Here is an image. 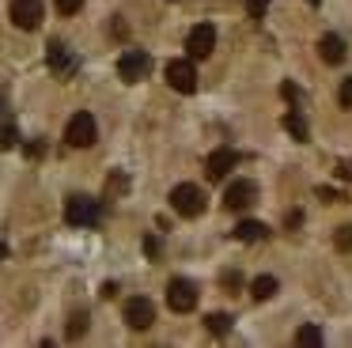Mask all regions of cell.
Returning a JSON list of instances; mask_svg holds the SVG:
<instances>
[{"mask_svg":"<svg viewBox=\"0 0 352 348\" xmlns=\"http://www.w3.org/2000/svg\"><path fill=\"white\" fill-rule=\"evenodd\" d=\"M99 216H102L99 201L87 197V193H76V197L65 201V224H69V227H95V224H99Z\"/></svg>","mask_w":352,"mask_h":348,"instance_id":"obj_1","label":"cell"},{"mask_svg":"<svg viewBox=\"0 0 352 348\" xmlns=\"http://www.w3.org/2000/svg\"><path fill=\"white\" fill-rule=\"evenodd\" d=\"M80 8H84V0H57V12L61 15H76Z\"/></svg>","mask_w":352,"mask_h":348,"instance_id":"obj_24","label":"cell"},{"mask_svg":"<svg viewBox=\"0 0 352 348\" xmlns=\"http://www.w3.org/2000/svg\"><path fill=\"white\" fill-rule=\"evenodd\" d=\"M254 201H258V186H254L250 178H235L223 189V204H228V208H250Z\"/></svg>","mask_w":352,"mask_h":348,"instance_id":"obj_10","label":"cell"},{"mask_svg":"<svg viewBox=\"0 0 352 348\" xmlns=\"http://www.w3.org/2000/svg\"><path fill=\"white\" fill-rule=\"evenodd\" d=\"M16 144H19V133H16V125H0V151L16 148Z\"/></svg>","mask_w":352,"mask_h":348,"instance_id":"obj_21","label":"cell"},{"mask_svg":"<svg viewBox=\"0 0 352 348\" xmlns=\"http://www.w3.org/2000/svg\"><path fill=\"white\" fill-rule=\"evenodd\" d=\"M296 345H303V348H318V345H322V329H318V325H303V329L296 333Z\"/></svg>","mask_w":352,"mask_h":348,"instance_id":"obj_17","label":"cell"},{"mask_svg":"<svg viewBox=\"0 0 352 348\" xmlns=\"http://www.w3.org/2000/svg\"><path fill=\"white\" fill-rule=\"evenodd\" d=\"M148 72H152V57H148L144 50H125L122 53V61H118V76H122L125 83H140Z\"/></svg>","mask_w":352,"mask_h":348,"instance_id":"obj_6","label":"cell"},{"mask_svg":"<svg viewBox=\"0 0 352 348\" xmlns=\"http://www.w3.org/2000/svg\"><path fill=\"white\" fill-rule=\"evenodd\" d=\"M205 325H208V333L223 337V333L231 329V318H228V314H208V318H205Z\"/></svg>","mask_w":352,"mask_h":348,"instance_id":"obj_18","label":"cell"},{"mask_svg":"<svg viewBox=\"0 0 352 348\" xmlns=\"http://www.w3.org/2000/svg\"><path fill=\"white\" fill-rule=\"evenodd\" d=\"M65 140L72 144V148H91L95 140H99V125H95V118L87 110L72 113L69 125H65Z\"/></svg>","mask_w":352,"mask_h":348,"instance_id":"obj_3","label":"cell"},{"mask_svg":"<svg viewBox=\"0 0 352 348\" xmlns=\"http://www.w3.org/2000/svg\"><path fill=\"white\" fill-rule=\"evenodd\" d=\"M167 307L175 310V314H190L193 307H197V284L186 276H175L167 284Z\"/></svg>","mask_w":352,"mask_h":348,"instance_id":"obj_4","label":"cell"},{"mask_svg":"<svg viewBox=\"0 0 352 348\" xmlns=\"http://www.w3.org/2000/svg\"><path fill=\"white\" fill-rule=\"evenodd\" d=\"M269 235V227L261 224V219H243V224L235 227V239L239 242H261Z\"/></svg>","mask_w":352,"mask_h":348,"instance_id":"obj_14","label":"cell"},{"mask_svg":"<svg viewBox=\"0 0 352 348\" xmlns=\"http://www.w3.org/2000/svg\"><path fill=\"white\" fill-rule=\"evenodd\" d=\"M284 129H288V133L296 136L299 144L311 140V129H307V121H303V113H299V110H288V113H284Z\"/></svg>","mask_w":352,"mask_h":348,"instance_id":"obj_15","label":"cell"},{"mask_svg":"<svg viewBox=\"0 0 352 348\" xmlns=\"http://www.w3.org/2000/svg\"><path fill=\"white\" fill-rule=\"evenodd\" d=\"M84 329H87V310H76L69 318V337H84Z\"/></svg>","mask_w":352,"mask_h":348,"instance_id":"obj_20","label":"cell"},{"mask_svg":"<svg viewBox=\"0 0 352 348\" xmlns=\"http://www.w3.org/2000/svg\"><path fill=\"white\" fill-rule=\"evenodd\" d=\"M318 53H322V61H326V65H341V61L349 57V45H344L341 34H322Z\"/></svg>","mask_w":352,"mask_h":348,"instance_id":"obj_13","label":"cell"},{"mask_svg":"<svg viewBox=\"0 0 352 348\" xmlns=\"http://www.w3.org/2000/svg\"><path fill=\"white\" fill-rule=\"evenodd\" d=\"M235 163H239V151H231V148H216L212 155L205 159V171H208V178H212V182H220V178H228V174L235 171Z\"/></svg>","mask_w":352,"mask_h":348,"instance_id":"obj_11","label":"cell"},{"mask_svg":"<svg viewBox=\"0 0 352 348\" xmlns=\"http://www.w3.org/2000/svg\"><path fill=\"white\" fill-rule=\"evenodd\" d=\"M337 102H341L344 110H352V76H349V80H341V91H337Z\"/></svg>","mask_w":352,"mask_h":348,"instance_id":"obj_22","label":"cell"},{"mask_svg":"<svg viewBox=\"0 0 352 348\" xmlns=\"http://www.w3.org/2000/svg\"><path fill=\"white\" fill-rule=\"evenodd\" d=\"M118 295V284H102V299H114Z\"/></svg>","mask_w":352,"mask_h":348,"instance_id":"obj_27","label":"cell"},{"mask_svg":"<svg viewBox=\"0 0 352 348\" xmlns=\"http://www.w3.org/2000/svg\"><path fill=\"white\" fill-rule=\"evenodd\" d=\"M170 208L178 212V216L193 219L205 212V193H201V186H193V182H182V186L170 189Z\"/></svg>","mask_w":352,"mask_h":348,"instance_id":"obj_2","label":"cell"},{"mask_svg":"<svg viewBox=\"0 0 352 348\" xmlns=\"http://www.w3.org/2000/svg\"><path fill=\"white\" fill-rule=\"evenodd\" d=\"M212 50H216V27L212 23H197V27L186 34V53H190V61L208 57Z\"/></svg>","mask_w":352,"mask_h":348,"instance_id":"obj_7","label":"cell"},{"mask_svg":"<svg viewBox=\"0 0 352 348\" xmlns=\"http://www.w3.org/2000/svg\"><path fill=\"white\" fill-rule=\"evenodd\" d=\"M250 295H254V299H273V295H276V276H258L250 284Z\"/></svg>","mask_w":352,"mask_h":348,"instance_id":"obj_16","label":"cell"},{"mask_svg":"<svg viewBox=\"0 0 352 348\" xmlns=\"http://www.w3.org/2000/svg\"><path fill=\"white\" fill-rule=\"evenodd\" d=\"M4 257H8V246H4V242H0V261H4Z\"/></svg>","mask_w":352,"mask_h":348,"instance_id":"obj_28","label":"cell"},{"mask_svg":"<svg viewBox=\"0 0 352 348\" xmlns=\"http://www.w3.org/2000/svg\"><path fill=\"white\" fill-rule=\"evenodd\" d=\"M167 83L178 95H193V91H197V68H193V61L190 57L167 61Z\"/></svg>","mask_w":352,"mask_h":348,"instance_id":"obj_5","label":"cell"},{"mask_svg":"<svg viewBox=\"0 0 352 348\" xmlns=\"http://www.w3.org/2000/svg\"><path fill=\"white\" fill-rule=\"evenodd\" d=\"M265 12H269V0H246V15L250 19H261Z\"/></svg>","mask_w":352,"mask_h":348,"instance_id":"obj_23","label":"cell"},{"mask_svg":"<svg viewBox=\"0 0 352 348\" xmlns=\"http://www.w3.org/2000/svg\"><path fill=\"white\" fill-rule=\"evenodd\" d=\"M0 106H4V98H0Z\"/></svg>","mask_w":352,"mask_h":348,"instance_id":"obj_30","label":"cell"},{"mask_svg":"<svg viewBox=\"0 0 352 348\" xmlns=\"http://www.w3.org/2000/svg\"><path fill=\"white\" fill-rule=\"evenodd\" d=\"M280 95L288 98V102H296V98H299V87H296V83H280Z\"/></svg>","mask_w":352,"mask_h":348,"instance_id":"obj_26","label":"cell"},{"mask_svg":"<svg viewBox=\"0 0 352 348\" xmlns=\"http://www.w3.org/2000/svg\"><path fill=\"white\" fill-rule=\"evenodd\" d=\"M46 61H50V68H54L57 76H69L72 68H76V57L65 50V42H50L46 45Z\"/></svg>","mask_w":352,"mask_h":348,"instance_id":"obj_12","label":"cell"},{"mask_svg":"<svg viewBox=\"0 0 352 348\" xmlns=\"http://www.w3.org/2000/svg\"><path fill=\"white\" fill-rule=\"evenodd\" d=\"M125 325L129 329H148V325L155 322V307H152V299H144V295H133L129 303H125Z\"/></svg>","mask_w":352,"mask_h":348,"instance_id":"obj_8","label":"cell"},{"mask_svg":"<svg viewBox=\"0 0 352 348\" xmlns=\"http://www.w3.org/2000/svg\"><path fill=\"white\" fill-rule=\"evenodd\" d=\"M46 15V4L42 0H12V23L19 30H34Z\"/></svg>","mask_w":352,"mask_h":348,"instance_id":"obj_9","label":"cell"},{"mask_svg":"<svg viewBox=\"0 0 352 348\" xmlns=\"http://www.w3.org/2000/svg\"><path fill=\"white\" fill-rule=\"evenodd\" d=\"M144 254L148 257H160V239H155V235H148V239H144Z\"/></svg>","mask_w":352,"mask_h":348,"instance_id":"obj_25","label":"cell"},{"mask_svg":"<svg viewBox=\"0 0 352 348\" xmlns=\"http://www.w3.org/2000/svg\"><path fill=\"white\" fill-rule=\"evenodd\" d=\"M307 4H314V8H318V4H322V0H307Z\"/></svg>","mask_w":352,"mask_h":348,"instance_id":"obj_29","label":"cell"},{"mask_svg":"<svg viewBox=\"0 0 352 348\" xmlns=\"http://www.w3.org/2000/svg\"><path fill=\"white\" fill-rule=\"evenodd\" d=\"M333 246L341 250V254H349V250H352V224L337 227V235H333Z\"/></svg>","mask_w":352,"mask_h":348,"instance_id":"obj_19","label":"cell"}]
</instances>
